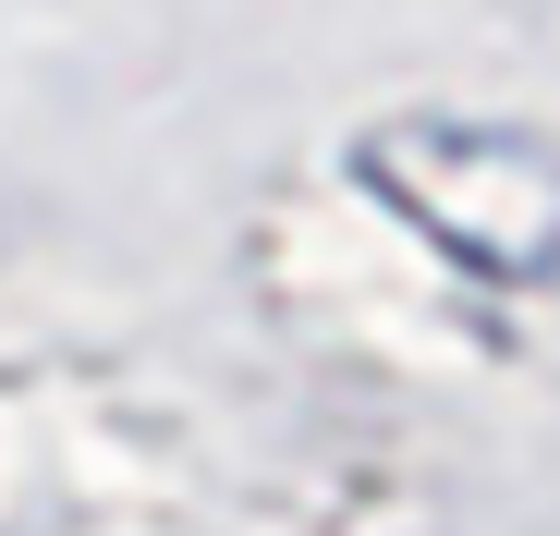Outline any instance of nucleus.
<instances>
[{
	"mask_svg": "<svg viewBox=\"0 0 560 536\" xmlns=\"http://www.w3.org/2000/svg\"><path fill=\"white\" fill-rule=\"evenodd\" d=\"M353 171L378 184L427 244H451L476 281H548L560 268V159L512 123H378V135H353Z\"/></svg>",
	"mask_w": 560,
	"mask_h": 536,
	"instance_id": "f257e3e1",
	"label": "nucleus"
}]
</instances>
